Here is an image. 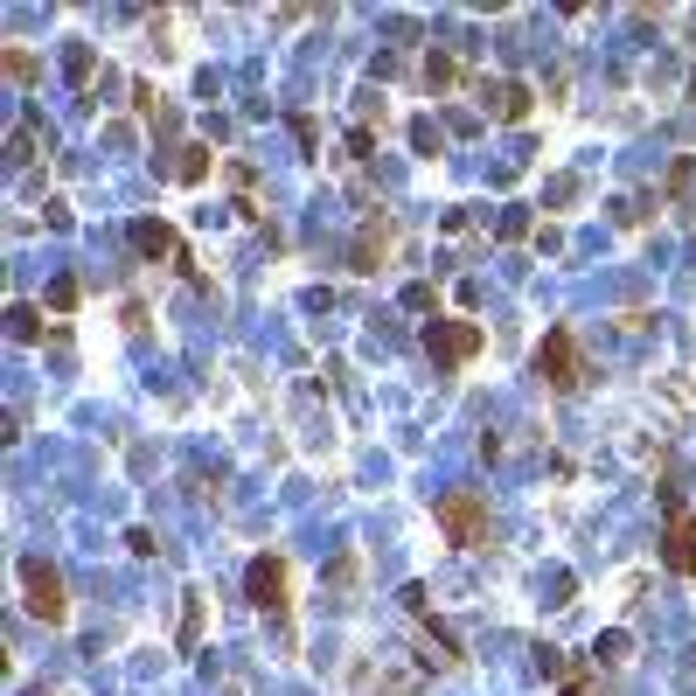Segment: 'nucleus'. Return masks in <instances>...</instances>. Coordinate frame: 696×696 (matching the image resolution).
I'll use <instances>...</instances> for the list:
<instances>
[{
    "mask_svg": "<svg viewBox=\"0 0 696 696\" xmlns=\"http://www.w3.org/2000/svg\"><path fill=\"white\" fill-rule=\"evenodd\" d=\"M565 696H600V689H592L585 675H571V683H565Z\"/></svg>",
    "mask_w": 696,
    "mask_h": 696,
    "instance_id": "18",
    "label": "nucleus"
},
{
    "mask_svg": "<svg viewBox=\"0 0 696 696\" xmlns=\"http://www.w3.org/2000/svg\"><path fill=\"white\" fill-rule=\"evenodd\" d=\"M126 551H132V557H154V551H160L154 529H126Z\"/></svg>",
    "mask_w": 696,
    "mask_h": 696,
    "instance_id": "15",
    "label": "nucleus"
},
{
    "mask_svg": "<svg viewBox=\"0 0 696 696\" xmlns=\"http://www.w3.org/2000/svg\"><path fill=\"white\" fill-rule=\"evenodd\" d=\"M126 237H132V252H140V258H175L181 272H195V258L181 252V237H175V230L160 223V217H140V223L126 230Z\"/></svg>",
    "mask_w": 696,
    "mask_h": 696,
    "instance_id": "6",
    "label": "nucleus"
},
{
    "mask_svg": "<svg viewBox=\"0 0 696 696\" xmlns=\"http://www.w3.org/2000/svg\"><path fill=\"white\" fill-rule=\"evenodd\" d=\"M244 592H252L258 613H286V606H293V571H286V557H252Z\"/></svg>",
    "mask_w": 696,
    "mask_h": 696,
    "instance_id": "4",
    "label": "nucleus"
},
{
    "mask_svg": "<svg viewBox=\"0 0 696 696\" xmlns=\"http://www.w3.org/2000/svg\"><path fill=\"white\" fill-rule=\"evenodd\" d=\"M411 146H418V154H439L446 140H439V126H433V119H418V126H411Z\"/></svg>",
    "mask_w": 696,
    "mask_h": 696,
    "instance_id": "13",
    "label": "nucleus"
},
{
    "mask_svg": "<svg viewBox=\"0 0 696 696\" xmlns=\"http://www.w3.org/2000/svg\"><path fill=\"white\" fill-rule=\"evenodd\" d=\"M22 600H28V613H36L42 627H63V620H70V600H63V571L42 565V557H28V565H22Z\"/></svg>",
    "mask_w": 696,
    "mask_h": 696,
    "instance_id": "2",
    "label": "nucleus"
},
{
    "mask_svg": "<svg viewBox=\"0 0 696 696\" xmlns=\"http://www.w3.org/2000/svg\"><path fill=\"white\" fill-rule=\"evenodd\" d=\"M425 85H453V56H425Z\"/></svg>",
    "mask_w": 696,
    "mask_h": 696,
    "instance_id": "16",
    "label": "nucleus"
},
{
    "mask_svg": "<svg viewBox=\"0 0 696 696\" xmlns=\"http://www.w3.org/2000/svg\"><path fill=\"white\" fill-rule=\"evenodd\" d=\"M600 661H627V634H606L600 641Z\"/></svg>",
    "mask_w": 696,
    "mask_h": 696,
    "instance_id": "17",
    "label": "nucleus"
},
{
    "mask_svg": "<svg viewBox=\"0 0 696 696\" xmlns=\"http://www.w3.org/2000/svg\"><path fill=\"white\" fill-rule=\"evenodd\" d=\"M433 523L460 543V551H480V543H488V502H480L474 488L439 494V502H433Z\"/></svg>",
    "mask_w": 696,
    "mask_h": 696,
    "instance_id": "1",
    "label": "nucleus"
},
{
    "mask_svg": "<svg viewBox=\"0 0 696 696\" xmlns=\"http://www.w3.org/2000/svg\"><path fill=\"white\" fill-rule=\"evenodd\" d=\"M181 181H203L209 175V146H189V154H181V168H175Z\"/></svg>",
    "mask_w": 696,
    "mask_h": 696,
    "instance_id": "10",
    "label": "nucleus"
},
{
    "mask_svg": "<svg viewBox=\"0 0 696 696\" xmlns=\"http://www.w3.org/2000/svg\"><path fill=\"white\" fill-rule=\"evenodd\" d=\"M669 565L683 571V578H696V516H675L669 523Z\"/></svg>",
    "mask_w": 696,
    "mask_h": 696,
    "instance_id": "7",
    "label": "nucleus"
},
{
    "mask_svg": "<svg viewBox=\"0 0 696 696\" xmlns=\"http://www.w3.org/2000/svg\"><path fill=\"white\" fill-rule=\"evenodd\" d=\"M8 77L14 85H36V56H28V49H8Z\"/></svg>",
    "mask_w": 696,
    "mask_h": 696,
    "instance_id": "11",
    "label": "nucleus"
},
{
    "mask_svg": "<svg viewBox=\"0 0 696 696\" xmlns=\"http://www.w3.org/2000/svg\"><path fill=\"white\" fill-rule=\"evenodd\" d=\"M425 348L460 370V362L480 356V321H433V327H425Z\"/></svg>",
    "mask_w": 696,
    "mask_h": 696,
    "instance_id": "5",
    "label": "nucleus"
},
{
    "mask_svg": "<svg viewBox=\"0 0 696 696\" xmlns=\"http://www.w3.org/2000/svg\"><path fill=\"white\" fill-rule=\"evenodd\" d=\"M494 119L523 126L529 119V85H502V91H494Z\"/></svg>",
    "mask_w": 696,
    "mask_h": 696,
    "instance_id": "8",
    "label": "nucleus"
},
{
    "mask_svg": "<svg viewBox=\"0 0 696 696\" xmlns=\"http://www.w3.org/2000/svg\"><path fill=\"white\" fill-rule=\"evenodd\" d=\"M70 85H77V91H85V85H91V49H85V42H77V49H70Z\"/></svg>",
    "mask_w": 696,
    "mask_h": 696,
    "instance_id": "14",
    "label": "nucleus"
},
{
    "mask_svg": "<svg viewBox=\"0 0 696 696\" xmlns=\"http://www.w3.org/2000/svg\"><path fill=\"white\" fill-rule=\"evenodd\" d=\"M8 321H14V341H42V327H49V321H42V307H28V300L14 307Z\"/></svg>",
    "mask_w": 696,
    "mask_h": 696,
    "instance_id": "9",
    "label": "nucleus"
},
{
    "mask_svg": "<svg viewBox=\"0 0 696 696\" xmlns=\"http://www.w3.org/2000/svg\"><path fill=\"white\" fill-rule=\"evenodd\" d=\"M77 300H85V293H77V279H56V286H49V307H56V313H70Z\"/></svg>",
    "mask_w": 696,
    "mask_h": 696,
    "instance_id": "12",
    "label": "nucleus"
},
{
    "mask_svg": "<svg viewBox=\"0 0 696 696\" xmlns=\"http://www.w3.org/2000/svg\"><path fill=\"white\" fill-rule=\"evenodd\" d=\"M537 376H543L551 390H578V384H585V356H578V335H571V327H551V335H543Z\"/></svg>",
    "mask_w": 696,
    "mask_h": 696,
    "instance_id": "3",
    "label": "nucleus"
}]
</instances>
